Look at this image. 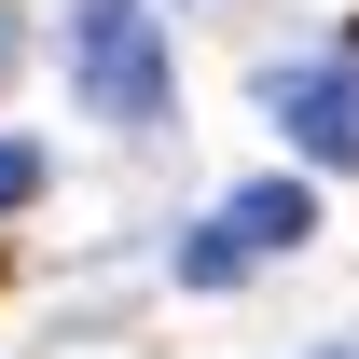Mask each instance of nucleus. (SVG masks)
Here are the masks:
<instances>
[{
  "label": "nucleus",
  "mask_w": 359,
  "mask_h": 359,
  "mask_svg": "<svg viewBox=\"0 0 359 359\" xmlns=\"http://www.w3.org/2000/svg\"><path fill=\"white\" fill-rule=\"evenodd\" d=\"M222 235L249 249V263H276V249L318 235V194H304V180H249V194H222Z\"/></svg>",
  "instance_id": "obj_3"
},
{
  "label": "nucleus",
  "mask_w": 359,
  "mask_h": 359,
  "mask_svg": "<svg viewBox=\"0 0 359 359\" xmlns=\"http://www.w3.org/2000/svg\"><path fill=\"white\" fill-rule=\"evenodd\" d=\"M346 55H359V28H346Z\"/></svg>",
  "instance_id": "obj_7"
},
{
  "label": "nucleus",
  "mask_w": 359,
  "mask_h": 359,
  "mask_svg": "<svg viewBox=\"0 0 359 359\" xmlns=\"http://www.w3.org/2000/svg\"><path fill=\"white\" fill-rule=\"evenodd\" d=\"M69 97H83L97 125H166V14L152 0H69Z\"/></svg>",
  "instance_id": "obj_1"
},
{
  "label": "nucleus",
  "mask_w": 359,
  "mask_h": 359,
  "mask_svg": "<svg viewBox=\"0 0 359 359\" xmlns=\"http://www.w3.org/2000/svg\"><path fill=\"white\" fill-rule=\"evenodd\" d=\"M42 208V138H0V222Z\"/></svg>",
  "instance_id": "obj_5"
},
{
  "label": "nucleus",
  "mask_w": 359,
  "mask_h": 359,
  "mask_svg": "<svg viewBox=\"0 0 359 359\" xmlns=\"http://www.w3.org/2000/svg\"><path fill=\"white\" fill-rule=\"evenodd\" d=\"M263 111L290 125L304 166H359V55H304V69H263Z\"/></svg>",
  "instance_id": "obj_2"
},
{
  "label": "nucleus",
  "mask_w": 359,
  "mask_h": 359,
  "mask_svg": "<svg viewBox=\"0 0 359 359\" xmlns=\"http://www.w3.org/2000/svg\"><path fill=\"white\" fill-rule=\"evenodd\" d=\"M318 359H359V346H318Z\"/></svg>",
  "instance_id": "obj_6"
},
{
  "label": "nucleus",
  "mask_w": 359,
  "mask_h": 359,
  "mask_svg": "<svg viewBox=\"0 0 359 359\" xmlns=\"http://www.w3.org/2000/svg\"><path fill=\"white\" fill-rule=\"evenodd\" d=\"M235 276H249V249H235V235H222V208H208V222L180 235V290H235Z\"/></svg>",
  "instance_id": "obj_4"
}]
</instances>
